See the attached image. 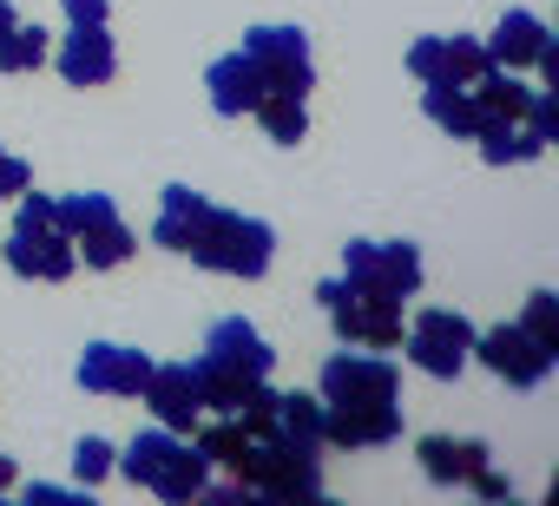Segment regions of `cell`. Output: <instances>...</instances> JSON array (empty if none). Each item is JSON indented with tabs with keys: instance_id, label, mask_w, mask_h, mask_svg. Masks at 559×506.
I'll return each instance as SVG.
<instances>
[{
	"instance_id": "obj_1",
	"label": "cell",
	"mask_w": 559,
	"mask_h": 506,
	"mask_svg": "<svg viewBox=\"0 0 559 506\" xmlns=\"http://www.w3.org/2000/svg\"><path fill=\"white\" fill-rule=\"evenodd\" d=\"M152 243L191 257L198 270H217V277H263L270 257H276V230L263 217H243V210H224L211 197H198L191 184H171L165 204H158V224H152Z\"/></svg>"
},
{
	"instance_id": "obj_2",
	"label": "cell",
	"mask_w": 559,
	"mask_h": 506,
	"mask_svg": "<svg viewBox=\"0 0 559 506\" xmlns=\"http://www.w3.org/2000/svg\"><path fill=\"white\" fill-rule=\"evenodd\" d=\"M270 362H276V349H270L243 316L211 323V336H204V349H198V362H191L198 395H204V414H237V401H243L257 382H270Z\"/></svg>"
},
{
	"instance_id": "obj_3",
	"label": "cell",
	"mask_w": 559,
	"mask_h": 506,
	"mask_svg": "<svg viewBox=\"0 0 559 506\" xmlns=\"http://www.w3.org/2000/svg\"><path fill=\"white\" fill-rule=\"evenodd\" d=\"M230 473H237V486L250 493V499H323V447H310V441H290V434H250L243 441V454L230 460Z\"/></svg>"
},
{
	"instance_id": "obj_4",
	"label": "cell",
	"mask_w": 559,
	"mask_h": 506,
	"mask_svg": "<svg viewBox=\"0 0 559 506\" xmlns=\"http://www.w3.org/2000/svg\"><path fill=\"white\" fill-rule=\"evenodd\" d=\"M112 467H119L132 486H145V493H158V499H171V506H191V499L211 486V460H204L185 434H171V427H145L126 454H112Z\"/></svg>"
},
{
	"instance_id": "obj_5",
	"label": "cell",
	"mask_w": 559,
	"mask_h": 506,
	"mask_svg": "<svg viewBox=\"0 0 559 506\" xmlns=\"http://www.w3.org/2000/svg\"><path fill=\"white\" fill-rule=\"evenodd\" d=\"M53 217L73 237V250L86 257V270H119L132 250H139V237L126 230V217H119V204L106 191H73V197L53 204Z\"/></svg>"
},
{
	"instance_id": "obj_6",
	"label": "cell",
	"mask_w": 559,
	"mask_h": 506,
	"mask_svg": "<svg viewBox=\"0 0 559 506\" xmlns=\"http://www.w3.org/2000/svg\"><path fill=\"white\" fill-rule=\"evenodd\" d=\"M343 284L356 297L408 303L421 290V250L415 243H343Z\"/></svg>"
},
{
	"instance_id": "obj_7",
	"label": "cell",
	"mask_w": 559,
	"mask_h": 506,
	"mask_svg": "<svg viewBox=\"0 0 559 506\" xmlns=\"http://www.w3.org/2000/svg\"><path fill=\"white\" fill-rule=\"evenodd\" d=\"M257 73H263V99H310L317 86V60H310V40L297 27H250L243 47H237Z\"/></svg>"
},
{
	"instance_id": "obj_8",
	"label": "cell",
	"mask_w": 559,
	"mask_h": 506,
	"mask_svg": "<svg viewBox=\"0 0 559 506\" xmlns=\"http://www.w3.org/2000/svg\"><path fill=\"white\" fill-rule=\"evenodd\" d=\"M402 349H408V362L421 375L454 382L467 369V356H474V323L461 310H415V323L402 329Z\"/></svg>"
},
{
	"instance_id": "obj_9",
	"label": "cell",
	"mask_w": 559,
	"mask_h": 506,
	"mask_svg": "<svg viewBox=\"0 0 559 506\" xmlns=\"http://www.w3.org/2000/svg\"><path fill=\"white\" fill-rule=\"evenodd\" d=\"M317 303H323V316H330V329H336L343 342H356V349H402V303L356 297L343 277L323 284Z\"/></svg>"
},
{
	"instance_id": "obj_10",
	"label": "cell",
	"mask_w": 559,
	"mask_h": 506,
	"mask_svg": "<svg viewBox=\"0 0 559 506\" xmlns=\"http://www.w3.org/2000/svg\"><path fill=\"white\" fill-rule=\"evenodd\" d=\"M474 356L507 382V388H539L546 375H552V349L546 342H533L520 323H493V329H474Z\"/></svg>"
},
{
	"instance_id": "obj_11",
	"label": "cell",
	"mask_w": 559,
	"mask_h": 506,
	"mask_svg": "<svg viewBox=\"0 0 559 506\" xmlns=\"http://www.w3.org/2000/svg\"><path fill=\"white\" fill-rule=\"evenodd\" d=\"M8 270L27 284H67L80 270V250L60 224H14L8 237Z\"/></svg>"
},
{
	"instance_id": "obj_12",
	"label": "cell",
	"mask_w": 559,
	"mask_h": 506,
	"mask_svg": "<svg viewBox=\"0 0 559 506\" xmlns=\"http://www.w3.org/2000/svg\"><path fill=\"white\" fill-rule=\"evenodd\" d=\"M487 67H493L487 47L467 40V34H428V40L408 47V73H415L421 86H474Z\"/></svg>"
},
{
	"instance_id": "obj_13",
	"label": "cell",
	"mask_w": 559,
	"mask_h": 506,
	"mask_svg": "<svg viewBox=\"0 0 559 506\" xmlns=\"http://www.w3.org/2000/svg\"><path fill=\"white\" fill-rule=\"evenodd\" d=\"M395 395H402V369L389 356L343 349L323 362V401H395Z\"/></svg>"
},
{
	"instance_id": "obj_14",
	"label": "cell",
	"mask_w": 559,
	"mask_h": 506,
	"mask_svg": "<svg viewBox=\"0 0 559 506\" xmlns=\"http://www.w3.org/2000/svg\"><path fill=\"white\" fill-rule=\"evenodd\" d=\"M402 441V408L395 401H323V447H389Z\"/></svg>"
},
{
	"instance_id": "obj_15",
	"label": "cell",
	"mask_w": 559,
	"mask_h": 506,
	"mask_svg": "<svg viewBox=\"0 0 559 506\" xmlns=\"http://www.w3.org/2000/svg\"><path fill=\"white\" fill-rule=\"evenodd\" d=\"M139 401H145V408L158 414V427H171V434H191V427L204 421V395H198L191 362H152Z\"/></svg>"
},
{
	"instance_id": "obj_16",
	"label": "cell",
	"mask_w": 559,
	"mask_h": 506,
	"mask_svg": "<svg viewBox=\"0 0 559 506\" xmlns=\"http://www.w3.org/2000/svg\"><path fill=\"white\" fill-rule=\"evenodd\" d=\"M145 375H152V356H145V349H126V342H93V349L80 356V388H86V395L126 401V395L145 388Z\"/></svg>"
},
{
	"instance_id": "obj_17",
	"label": "cell",
	"mask_w": 559,
	"mask_h": 506,
	"mask_svg": "<svg viewBox=\"0 0 559 506\" xmlns=\"http://www.w3.org/2000/svg\"><path fill=\"white\" fill-rule=\"evenodd\" d=\"M112 73H119V53H112L106 27H73L60 40V80L67 86H106Z\"/></svg>"
},
{
	"instance_id": "obj_18",
	"label": "cell",
	"mask_w": 559,
	"mask_h": 506,
	"mask_svg": "<svg viewBox=\"0 0 559 506\" xmlns=\"http://www.w3.org/2000/svg\"><path fill=\"white\" fill-rule=\"evenodd\" d=\"M415 454H421V473L435 486H467L480 467H493V447L487 441H454V434H428Z\"/></svg>"
},
{
	"instance_id": "obj_19",
	"label": "cell",
	"mask_w": 559,
	"mask_h": 506,
	"mask_svg": "<svg viewBox=\"0 0 559 506\" xmlns=\"http://www.w3.org/2000/svg\"><path fill=\"white\" fill-rule=\"evenodd\" d=\"M487 47V60L493 67H507V73H520V67H533L546 47H552V34H546V21L539 14H526V8H513V14H500V27H493V40H480Z\"/></svg>"
},
{
	"instance_id": "obj_20",
	"label": "cell",
	"mask_w": 559,
	"mask_h": 506,
	"mask_svg": "<svg viewBox=\"0 0 559 506\" xmlns=\"http://www.w3.org/2000/svg\"><path fill=\"white\" fill-rule=\"evenodd\" d=\"M204 86H211V112H217V119H243V112H257V99H263V73H257L243 53L211 60Z\"/></svg>"
},
{
	"instance_id": "obj_21",
	"label": "cell",
	"mask_w": 559,
	"mask_h": 506,
	"mask_svg": "<svg viewBox=\"0 0 559 506\" xmlns=\"http://www.w3.org/2000/svg\"><path fill=\"white\" fill-rule=\"evenodd\" d=\"M421 112H428L448 138H474V132H480V119H487V112L474 106V93H467V86H428V93H421Z\"/></svg>"
},
{
	"instance_id": "obj_22",
	"label": "cell",
	"mask_w": 559,
	"mask_h": 506,
	"mask_svg": "<svg viewBox=\"0 0 559 506\" xmlns=\"http://www.w3.org/2000/svg\"><path fill=\"white\" fill-rule=\"evenodd\" d=\"M474 145H480V158H487V165H526V158H539V152H546L520 119H480Z\"/></svg>"
},
{
	"instance_id": "obj_23",
	"label": "cell",
	"mask_w": 559,
	"mask_h": 506,
	"mask_svg": "<svg viewBox=\"0 0 559 506\" xmlns=\"http://www.w3.org/2000/svg\"><path fill=\"white\" fill-rule=\"evenodd\" d=\"M467 93H474V106H480L487 119H520V112H526V99H533V86H520L507 67H487Z\"/></svg>"
},
{
	"instance_id": "obj_24",
	"label": "cell",
	"mask_w": 559,
	"mask_h": 506,
	"mask_svg": "<svg viewBox=\"0 0 559 506\" xmlns=\"http://www.w3.org/2000/svg\"><path fill=\"white\" fill-rule=\"evenodd\" d=\"M276 434H290V441H310L323 447V395H276Z\"/></svg>"
},
{
	"instance_id": "obj_25",
	"label": "cell",
	"mask_w": 559,
	"mask_h": 506,
	"mask_svg": "<svg viewBox=\"0 0 559 506\" xmlns=\"http://www.w3.org/2000/svg\"><path fill=\"white\" fill-rule=\"evenodd\" d=\"M243 441H250V434H243L237 414H211V421H198V441H191V447H198L211 467H230V460L243 454Z\"/></svg>"
},
{
	"instance_id": "obj_26",
	"label": "cell",
	"mask_w": 559,
	"mask_h": 506,
	"mask_svg": "<svg viewBox=\"0 0 559 506\" xmlns=\"http://www.w3.org/2000/svg\"><path fill=\"white\" fill-rule=\"evenodd\" d=\"M250 119H257V125H263L276 145H297V138L310 132V112H304V99H276V93H270V99H257V112H250Z\"/></svg>"
},
{
	"instance_id": "obj_27",
	"label": "cell",
	"mask_w": 559,
	"mask_h": 506,
	"mask_svg": "<svg viewBox=\"0 0 559 506\" xmlns=\"http://www.w3.org/2000/svg\"><path fill=\"white\" fill-rule=\"evenodd\" d=\"M40 67H47V34L14 21L0 34V73H40Z\"/></svg>"
},
{
	"instance_id": "obj_28",
	"label": "cell",
	"mask_w": 559,
	"mask_h": 506,
	"mask_svg": "<svg viewBox=\"0 0 559 506\" xmlns=\"http://www.w3.org/2000/svg\"><path fill=\"white\" fill-rule=\"evenodd\" d=\"M520 329L559 356V297H552V290H533V297H526V310H520Z\"/></svg>"
},
{
	"instance_id": "obj_29",
	"label": "cell",
	"mask_w": 559,
	"mask_h": 506,
	"mask_svg": "<svg viewBox=\"0 0 559 506\" xmlns=\"http://www.w3.org/2000/svg\"><path fill=\"white\" fill-rule=\"evenodd\" d=\"M520 125H526L539 145H552V138H559V93H552V86H533V99H526Z\"/></svg>"
},
{
	"instance_id": "obj_30",
	"label": "cell",
	"mask_w": 559,
	"mask_h": 506,
	"mask_svg": "<svg viewBox=\"0 0 559 506\" xmlns=\"http://www.w3.org/2000/svg\"><path fill=\"white\" fill-rule=\"evenodd\" d=\"M73 473H80V486H99V480L112 473V441H99V434H86V441L73 447Z\"/></svg>"
},
{
	"instance_id": "obj_31",
	"label": "cell",
	"mask_w": 559,
	"mask_h": 506,
	"mask_svg": "<svg viewBox=\"0 0 559 506\" xmlns=\"http://www.w3.org/2000/svg\"><path fill=\"white\" fill-rule=\"evenodd\" d=\"M21 191H34V165L14 158V152H0V197H21Z\"/></svg>"
},
{
	"instance_id": "obj_32",
	"label": "cell",
	"mask_w": 559,
	"mask_h": 506,
	"mask_svg": "<svg viewBox=\"0 0 559 506\" xmlns=\"http://www.w3.org/2000/svg\"><path fill=\"white\" fill-rule=\"evenodd\" d=\"M73 27H106V0H60Z\"/></svg>"
},
{
	"instance_id": "obj_33",
	"label": "cell",
	"mask_w": 559,
	"mask_h": 506,
	"mask_svg": "<svg viewBox=\"0 0 559 506\" xmlns=\"http://www.w3.org/2000/svg\"><path fill=\"white\" fill-rule=\"evenodd\" d=\"M467 486H474V493H480V499H507V493H513V486H507V480H500V473H493V467H480V473H474V480H467Z\"/></svg>"
},
{
	"instance_id": "obj_34",
	"label": "cell",
	"mask_w": 559,
	"mask_h": 506,
	"mask_svg": "<svg viewBox=\"0 0 559 506\" xmlns=\"http://www.w3.org/2000/svg\"><path fill=\"white\" fill-rule=\"evenodd\" d=\"M27 493H34V499H80V486H47V480H34Z\"/></svg>"
},
{
	"instance_id": "obj_35",
	"label": "cell",
	"mask_w": 559,
	"mask_h": 506,
	"mask_svg": "<svg viewBox=\"0 0 559 506\" xmlns=\"http://www.w3.org/2000/svg\"><path fill=\"white\" fill-rule=\"evenodd\" d=\"M14 486H21V473H14V460H8V454H0V493H14Z\"/></svg>"
},
{
	"instance_id": "obj_36",
	"label": "cell",
	"mask_w": 559,
	"mask_h": 506,
	"mask_svg": "<svg viewBox=\"0 0 559 506\" xmlns=\"http://www.w3.org/2000/svg\"><path fill=\"white\" fill-rule=\"evenodd\" d=\"M14 21H21V14H14V0H0V34H8Z\"/></svg>"
}]
</instances>
